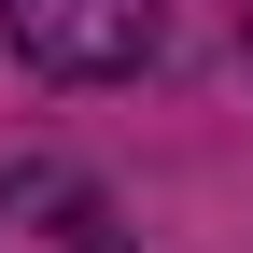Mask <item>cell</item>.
<instances>
[{"label":"cell","instance_id":"6da1fadb","mask_svg":"<svg viewBox=\"0 0 253 253\" xmlns=\"http://www.w3.org/2000/svg\"><path fill=\"white\" fill-rule=\"evenodd\" d=\"M0 42L42 84H141L169 56V0H0Z\"/></svg>","mask_w":253,"mask_h":253},{"label":"cell","instance_id":"7a4b0ae2","mask_svg":"<svg viewBox=\"0 0 253 253\" xmlns=\"http://www.w3.org/2000/svg\"><path fill=\"white\" fill-rule=\"evenodd\" d=\"M0 253H126V225L84 169H0Z\"/></svg>","mask_w":253,"mask_h":253},{"label":"cell","instance_id":"3957f363","mask_svg":"<svg viewBox=\"0 0 253 253\" xmlns=\"http://www.w3.org/2000/svg\"><path fill=\"white\" fill-rule=\"evenodd\" d=\"M239 56H253V0H239Z\"/></svg>","mask_w":253,"mask_h":253}]
</instances>
